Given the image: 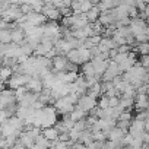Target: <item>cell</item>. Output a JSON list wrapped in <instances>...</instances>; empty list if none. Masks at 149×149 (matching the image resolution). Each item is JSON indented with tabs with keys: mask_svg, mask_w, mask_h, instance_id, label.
<instances>
[{
	"mask_svg": "<svg viewBox=\"0 0 149 149\" xmlns=\"http://www.w3.org/2000/svg\"><path fill=\"white\" fill-rule=\"evenodd\" d=\"M146 95H148V97H149V82H148V84H146Z\"/></svg>",
	"mask_w": 149,
	"mask_h": 149,
	"instance_id": "cell-35",
	"label": "cell"
},
{
	"mask_svg": "<svg viewBox=\"0 0 149 149\" xmlns=\"http://www.w3.org/2000/svg\"><path fill=\"white\" fill-rule=\"evenodd\" d=\"M148 26V24H146V21L143 19V18H133L132 21H130V25H129V29H130V32H132V35L133 37H136V35H139V34H142L143 31H145V28Z\"/></svg>",
	"mask_w": 149,
	"mask_h": 149,
	"instance_id": "cell-9",
	"label": "cell"
},
{
	"mask_svg": "<svg viewBox=\"0 0 149 149\" xmlns=\"http://www.w3.org/2000/svg\"><path fill=\"white\" fill-rule=\"evenodd\" d=\"M95 107H98V101H97V98H94V97H91V95H88V94L79 97V100H78V102H76V108L85 111L86 114L91 113Z\"/></svg>",
	"mask_w": 149,
	"mask_h": 149,
	"instance_id": "cell-3",
	"label": "cell"
},
{
	"mask_svg": "<svg viewBox=\"0 0 149 149\" xmlns=\"http://www.w3.org/2000/svg\"><path fill=\"white\" fill-rule=\"evenodd\" d=\"M12 74H13L12 67H9V66H2V69H0V81H2L3 84H6V82L10 79Z\"/></svg>",
	"mask_w": 149,
	"mask_h": 149,
	"instance_id": "cell-23",
	"label": "cell"
},
{
	"mask_svg": "<svg viewBox=\"0 0 149 149\" xmlns=\"http://www.w3.org/2000/svg\"><path fill=\"white\" fill-rule=\"evenodd\" d=\"M123 72L120 70V67H118V64L114 61V60H108V66H107V69H105V72H104V74H102V82H113L117 76H120Z\"/></svg>",
	"mask_w": 149,
	"mask_h": 149,
	"instance_id": "cell-4",
	"label": "cell"
},
{
	"mask_svg": "<svg viewBox=\"0 0 149 149\" xmlns=\"http://www.w3.org/2000/svg\"><path fill=\"white\" fill-rule=\"evenodd\" d=\"M132 120H133V114L130 113V110H124L117 117V121H132Z\"/></svg>",
	"mask_w": 149,
	"mask_h": 149,
	"instance_id": "cell-29",
	"label": "cell"
},
{
	"mask_svg": "<svg viewBox=\"0 0 149 149\" xmlns=\"http://www.w3.org/2000/svg\"><path fill=\"white\" fill-rule=\"evenodd\" d=\"M18 104L16 97H15V91L10 88H5L3 91H0V108L5 110L10 105Z\"/></svg>",
	"mask_w": 149,
	"mask_h": 149,
	"instance_id": "cell-5",
	"label": "cell"
},
{
	"mask_svg": "<svg viewBox=\"0 0 149 149\" xmlns=\"http://www.w3.org/2000/svg\"><path fill=\"white\" fill-rule=\"evenodd\" d=\"M114 48H117V45H116V42L111 37H102L100 44L97 45V50L101 51V53H110Z\"/></svg>",
	"mask_w": 149,
	"mask_h": 149,
	"instance_id": "cell-12",
	"label": "cell"
},
{
	"mask_svg": "<svg viewBox=\"0 0 149 149\" xmlns=\"http://www.w3.org/2000/svg\"><path fill=\"white\" fill-rule=\"evenodd\" d=\"M25 88H26L28 91L34 92V94H40V92L44 89V85H42L41 78H38V76H31L29 81H28V84L25 85Z\"/></svg>",
	"mask_w": 149,
	"mask_h": 149,
	"instance_id": "cell-13",
	"label": "cell"
},
{
	"mask_svg": "<svg viewBox=\"0 0 149 149\" xmlns=\"http://www.w3.org/2000/svg\"><path fill=\"white\" fill-rule=\"evenodd\" d=\"M94 5L89 2V0H85V2H81V13H86Z\"/></svg>",
	"mask_w": 149,
	"mask_h": 149,
	"instance_id": "cell-31",
	"label": "cell"
},
{
	"mask_svg": "<svg viewBox=\"0 0 149 149\" xmlns=\"http://www.w3.org/2000/svg\"><path fill=\"white\" fill-rule=\"evenodd\" d=\"M145 130L149 133V118H148V120H145Z\"/></svg>",
	"mask_w": 149,
	"mask_h": 149,
	"instance_id": "cell-34",
	"label": "cell"
},
{
	"mask_svg": "<svg viewBox=\"0 0 149 149\" xmlns=\"http://www.w3.org/2000/svg\"><path fill=\"white\" fill-rule=\"evenodd\" d=\"M82 74H84V78L97 76V74H95V70H94V64H92V61H86V63L82 64Z\"/></svg>",
	"mask_w": 149,
	"mask_h": 149,
	"instance_id": "cell-22",
	"label": "cell"
},
{
	"mask_svg": "<svg viewBox=\"0 0 149 149\" xmlns=\"http://www.w3.org/2000/svg\"><path fill=\"white\" fill-rule=\"evenodd\" d=\"M98 22L102 26H110V25H114L116 24V19H114L111 10H105V12H101V15L98 18Z\"/></svg>",
	"mask_w": 149,
	"mask_h": 149,
	"instance_id": "cell-18",
	"label": "cell"
},
{
	"mask_svg": "<svg viewBox=\"0 0 149 149\" xmlns=\"http://www.w3.org/2000/svg\"><path fill=\"white\" fill-rule=\"evenodd\" d=\"M137 111H145L149 107V97L146 94H136L134 97V105Z\"/></svg>",
	"mask_w": 149,
	"mask_h": 149,
	"instance_id": "cell-14",
	"label": "cell"
},
{
	"mask_svg": "<svg viewBox=\"0 0 149 149\" xmlns=\"http://www.w3.org/2000/svg\"><path fill=\"white\" fill-rule=\"evenodd\" d=\"M98 107L100 108H110V98L107 95H102L101 100L98 101Z\"/></svg>",
	"mask_w": 149,
	"mask_h": 149,
	"instance_id": "cell-30",
	"label": "cell"
},
{
	"mask_svg": "<svg viewBox=\"0 0 149 149\" xmlns=\"http://www.w3.org/2000/svg\"><path fill=\"white\" fill-rule=\"evenodd\" d=\"M142 18H143V19H146V21L149 19V5H146L145 10L142 12Z\"/></svg>",
	"mask_w": 149,
	"mask_h": 149,
	"instance_id": "cell-33",
	"label": "cell"
},
{
	"mask_svg": "<svg viewBox=\"0 0 149 149\" xmlns=\"http://www.w3.org/2000/svg\"><path fill=\"white\" fill-rule=\"evenodd\" d=\"M29 74H25V73H13L12 76H10V79L6 82V85L10 88V89H18V88H21V86H25L26 84H28V81H29Z\"/></svg>",
	"mask_w": 149,
	"mask_h": 149,
	"instance_id": "cell-6",
	"label": "cell"
},
{
	"mask_svg": "<svg viewBox=\"0 0 149 149\" xmlns=\"http://www.w3.org/2000/svg\"><path fill=\"white\" fill-rule=\"evenodd\" d=\"M134 105V98H121L118 102V107L121 110H130Z\"/></svg>",
	"mask_w": 149,
	"mask_h": 149,
	"instance_id": "cell-27",
	"label": "cell"
},
{
	"mask_svg": "<svg viewBox=\"0 0 149 149\" xmlns=\"http://www.w3.org/2000/svg\"><path fill=\"white\" fill-rule=\"evenodd\" d=\"M85 15H86L88 22L92 24V22H97V21H98V18H100V15H101V10L98 9V6H92Z\"/></svg>",
	"mask_w": 149,
	"mask_h": 149,
	"instance_id": "cell-21",
	"label": "cell"
},
{
	"mask_svg": "<svg viewBox=\"0 0 149 149\" xmlns=\"http://www.w3.org/2000/svg\"><path fill=\"white\" fill-rule=\"evenodd\" d=\"M19 8H21V12H22V15H28V13L34 12V10H32V6H31V3H25V5H21Z\"/></svg>",
	"mask_w": 149,
	"mask_h": 149,
	"instance_id": "cell-32",
	"label": "cell"
},
{
	"mask_svg": "<svg viewBox=\"0 0 149 149\" xmlns=\"http://www.w3.org/2000/svg\"><path fill=\"white\" fill-rule=\"evenodd\" d=\"M145 145H148V146H149V139H148V142H146V143H145Z\"/></svg>",
	"mask_w": 149,
	"mask_h": 149,
	"instance_id": "cell-37",
	"label": "cell"
},
{
	"mask_svg": "<svg viewBox=\"0 0 149 149\" xmlns=\"http://www.w3.org/2000/svg\"><path fill=\"white\" fill-rule=\"evenodd\" d=\"M41 13H42L48 21H56V22H57V21L61 18V13H60L58 8H56V6L51 5V3H44Z\"/></svg>",
	"mask_w": 149,
	"mask_h": 149,
	"instance_id": "cell-7",
	"label": "cell"
},
{
	"mask_svg": "<svg viewBox=\"0 0 149 149\" xmlns=\"http://www.w3.org/2000/svg\"><path fill=\"white\" fill-rule=\"evenodd\" d=\"M10 34H12V42L21 45V44L25 41V32H24V29H21L19 26L15 25V28L10 29Z\"/></svg>",
	"mask_w": 149,
	"mask_h": 149,
	"instance_id": "cell-19",
	"label": "cell"
},
{
	"mask_svg": "<svg viewBox=\"0 0 149 149\" xmlns=\"http://www.w3.org/2000/svg\"><path fill=\"white\" fill-rule=\"evenodd\" d=\"M67 64H69V60L64 54H57L51 58V67H53V72L57 73V72H66L67 69Z\"/></svg>",
	"mask_w": 149,
	"mask_h": 149,
	"instance_id": "cell-8",
	"label": "cell"
},
{
	"mask_svg": "<svg viewBox=\"0 0 149 149\" xmlns=\"http://www.w3.org/2000/svg\"><path fill=\"white\" fill-rule=\"evenodd\" d=\"M136 51L142 56H148L149 54V41L148 42H137Z\"/></svg>",
	"mask_w": 149,
	"mask_h": 149,
	"instance_id": "cell-28",
	"label": "cell"
},
{
	"mask_svg": "<svg viewBox=\"0 0 149 149\" xmlns=\"http://www.w3.org/2000/svg\"><path fill=\"white\" fill-rule=\"evenodd\" d=\"M42 31H44V35H42V37L51 38L54 44L61 38V29H60V26H58V24H57L56 21L45 22V24L42 25Z\"/></svg>",
	"mask_w": 149,
	"mask_h": 149,
	"instance_id": "cell-2",
	"label": "cell"
},
{
	"mask_svg": "<svg viewBox=\"0 0 149 149\" xmlns=\"http://www.w3.org/2000/svg\"><path fill=\"white\" fill-rule=\"evenodd\" d=\"M91 61H92V64H94V70H95V74H97L98 78H101L102 74H104V72H105V69H107V66H108V60L92 58Z\"/></svg>",
	"mask_w": 149,
	"mask_h": 149,
	"instance_id": "cell-17",
	"label": "cell"
},
{
	"mask_svg": "<svg viewBox=\"0 0 149 149\" xmlns=\"http://www.w3.org/2000/svg\"><path fill=\"white\" fill-rule=\"evenodd\" d=\"M140 149H149V146H148V145H143V146H142Z\"/></svg>",
	"mask_w": 149,
	"mask_h": 149,
	"instance_id": "cell-36",
	"label": "cell"
},
{
	"mask_svg": "<svg viewBox=\"0 0 149 149\" xmlns=\"http://www.w3.org/2000/svg\"><path fill=\"white\" fill-rule=\"evenodd\" d=\"M41 134H42V136H44L50 143H51V142H54V140H57V139H58V134H60V133H58V130L53 126V127L42 129V130H41Z\"/></svg>",
	"mask_w": 149,
	"mask_h": 149,
	"instance_id": "cell-20",
	"label": "cell"
},
{
	"mask_svg": "<svg viewBox=\"0 0 149 149\" xmlns=\"http://www.w3.org/2000/svg\"><path fill=\"white\" fill-rule=\"evenodd\" d=\"M67 60L70 63H74V64H84L86 61H91L92 60V53L91 50L85 48V47H81V48H73L70 50L67 54H66Z\"/></svg>",
	"mask_w": 149,
	"mask_h": 149,
	"instance_id": "cell-1",
	"label": "cell"
},
{
	"mask_svg": "<svg viewBox=\"0 0 149 149\" xmlns=\"http://www.w3.org/2000/svg\"><path fill=\"white\" fill-rule=\"evenodd\" d=\"M25 16H26V22L31 26H42L47 22V18L42 13H38V12H31Z\"/></svg>",
	"mask_w": 149,
	"mask_h": 149,
	"instance_id": "cell-10",
	"label": "cell"
},
{
	"mask_svg": "<svg viewBox=\"0 0 149 149\" xmlns=\"http://www.w3.org/2000/svg\"><path fill=\"white\" fill-rule=\"evenodd\" d=\"M86 94H88V95H91V97H94V98H98V97L102 94V86H101V82H98V84H95V85L89 86Z\"/></svg>",
	"mask_w": 149,
	"mask_h": 149,
	"instance_id": "cell-25",
	"label": "cell"
},
{
	"mask_svg": "<svg viewBox=\"0 0 149 149\" xmlns=\"http://www.w3.org/2000/svg\"><path fill=\"white\" fill-rule=\"evenodd\" d=\"M111 13H113L116 22H121L123 19L130 18L129 16V6H124V5H118V6L113 8L111 9Z\"/></svg>",
	"mask_w": 149,
	"mask_h": 149,
	"instance_id": "cell-11",
	"label": "cell"
},
{
	"mask_svg": "<svg viewBox=\"0 0 149 149\" xmlns=\"http://www.w3.org/2000/svg\"><path fill=\"white\" fill-rule=\"evenodd\" d=\"M136 63H137V61H136V54H134L133 51H130V53L127 54V58H126V60H123L121 63H118V67H120V70L124 73V72L130 70Z\"/></svg>",
	"mask_w": 149,
	"mask_h": 149,
	"instance_id": "cell-15",
	"label": "cell"
},
{
	"mask_svg": "<svg viewBox=\"0 0 149 149\" xmlns=\"http://www.w3.org/2000/svg\"><path fill=\"white\" fill-rule=\"evenodd\" d=\"M126 133H127V130H124V129H121V127H113L111 130H110V133H108V140H114V142H120L121 143V140H123V137L126 136Z\"/></svg>",
	"mask_w": 149,
	"mask_h": 149,
	"instance_id": "cell-16",
	"label": "cell"
},
{
	"mask_svg": "<svg viewBox=\"0 0 149 149\" xmlns=\"http://www.w3.org/2000/svg\"><path fill=\"white\" fill-rule=\"evenodd\" d=\"M10 42H12L10 29H2L0 31V44H10Z\"/></svg>",
	"mask_w": 149,
	"mask_h": 149,
	"instance_id": "cell-26",
	"label": "cell"
},
{
	"mask_svg": "<svg viewBox=\"0 0 149 149\" xmlns=\"http://www.w3.org/2000/svg\"><path fill=\"white\" fill-rule=\"evenodd\" d=\"M69 117L72 118V121H81V120H85L86 118V113L85 111H82V110H79V108H74L72 113H69Z\"/></svg>",
	"mask_w": 149,
	"mask_h": 149,
	"instance_id": "cell-24",
	"label": "cell"
}]
</instances>
